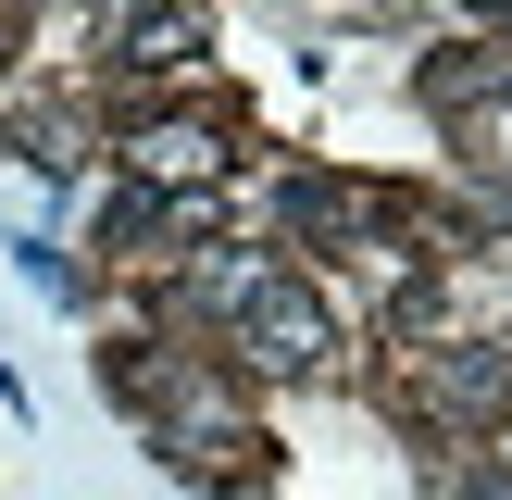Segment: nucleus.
Wrapping results in <instances>:
<instances>
[{"instance_id":"2","label":"nucleus","mask_w":512,"mask_h":500,"mask_svg":"<svg viewBox=\"0 0 512 500\" xmlns=\"http://www.w3.org/2000/svg\"><path fill=\"white\" fill-rule=\"evenodd\" d=\"M225 150H213V125H150L138 138V175H213Z\"/></svg>"},{"instance_id":"1","label":"nucleus","mask_w":512,"mask_h":500,"mask_svg":"<svg viewBox=\"0 0 512 500\" xmlns=\"http://www.w3.org/2000/svg\"><path fill=\"white\" fill-rule=\"evenodd\" d=\"M238 338H250V363L313 375V363H325V300H313V288H288V275H263V288L238 300Z\"/></svg>"},{"instance_id":"5","label":"nucleus","mask_w":512,"mask_h":500,"mask_svg":"<svg viewBox=\"0 0 512 500\" xmlns=\"http://www.w3.org/2000/svg\"><path fill=\"white\" fill-rule=\"evenodd\" d=\"M475 13H512V0H475Z\"/></svg>"},{"instance_id":"3","label":"nucleus","mask_w":512,"mask_h":500,"mask_svg":"<svg viewBox=\"0 0 512 500\" xmlns=\"http://www.w3.org/2000/svg\"><path fill=\"white\" fill-rule=\"evenodd\" d=\"M500 388H512V363H500V350H463V363L438 375V400H450V413H475V400H500Z\"/></svg>"},{"instance_id":"4","label":"nucleus","mask_w":512,"mask_h":500,"mask_svg":"<svg viewBox=\"0 0 512 500\" xmlns=\"http://www.w3.org/2000/svg\"><path fill=\"white\" fill-rule=\"evenodd\" d=\"M188 50H200V25H188V13H150L138 38H125V63H188Z\"/></svg>"}]
</instances>
